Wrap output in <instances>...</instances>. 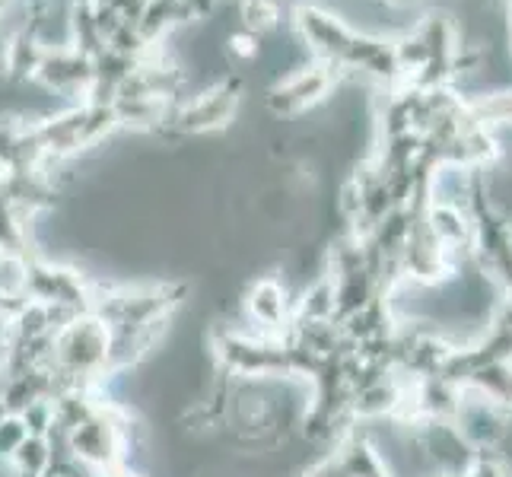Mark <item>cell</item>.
Segmentation results:
<instances>
[{"mask_svg":"<svg viewBox=\"0 0 512 477\" xmlns=\"http://www.w3.org/2000/svg\"><path fill=\"white\" fill-rule=\"evenodd\" d=\"M185 287L179 284H125L99 287L93 296V315L112 331H144L169 325V315L182 303Z\"/></svg>","mask_w":512,"mask_h":477,"instance_id":"obj_1","label":"cell"},{"mask_svg":"<svg viewBox=\"0 0 512 477\" xmlns=\"http://www.w3.org/2000/svg\"><path fill=\"white\" fill-rule=\"evenodd\" d=\"M214 357L223 373L239 382L290 379L287 338H268V334H245V331H217Z\"/></svg>","mask_w":512,"mask_h":477,"instance_id":"obj_2","label":"cell"},{"mask_svg":"<svg viewBox=\"0 0 512 477\" xmlns=\"http://www.w3.org/2000/svg\"><path fill=\"white\" fill-rule=\"evenodd\" d=\"M26 293L35 303L67 309V312H90L96 284L83 271L70 268V264H55L45 258H29V274H26Z\"/></svg>","mask_w":512,"mask_h":477,"instance_id":"obj_3","label":"cell"},{"mask_svg":"<svg viewBox=\"0 0 512 477\" xmlns=\"http://www.w3.org/2000/svg\"><path fill=\"white\" fill-rule=\"evenodd\" d=\"M239 93H242L239 80H223V83L207 86V90L194 93L191 99L172 105L166 128L179 131V134H191V137L226 131L239 112V99H242Z\"/></svg>","mask_w":512,"mask_h":477,"instance_id":"obj_4","label":"cell"},{"mask_svg":"<svg viewBox=\"0 0 512 477\" xmlns=\"http://www.w3.org/2000/svg\"><path fill=\"white\" fill-rule=\"evenodd\" d=\"M344 74L341 67L325 64V61H309L303 67H296L293 74L284 80H277L264 102L277 118H296L309 109H315L319 102L331 96V90L338 86V77Z\"/></svg>","mask_w":512,"mask_h":477,"instance_id":"obj_5","label":"cell"},{"mask_svg":"<svg viewBox=\"0 0 512 477\" xmlns=\"http://www.w3.org/2000/svg\"><path fill=\"white\" fill-rule=\"evenodd\" d=\"M293 26H296L299 42H303L312 55V61H325L344 70L350 45L357 39V29H350L341 16H334L331 10L319 4H309V0L293 7Z\"/></svg>","mask_w":512,"mask_h":477,"instance_id":"obj_6","label":"cell"},{"mask_svg":"<svg viewBox=\"0 0 512 477\" xmlns=\"http://www.w3.org/2000/svg\"><path fill=\"white\" fill-rule=\"evenodd\" d=\"M245 309L258 325V334H268V338H287L293 328L287 287L277 277H258L245 296Z\"/></svg>","mask_w":512,"mask_h":477,"instance_id":"obj_7","label":"cell"},{"mask_svg":"<svg viewBox=\"0 0 512 477\" xmlns=\"http://www.w3.org/2000/svg\"><path fill=\"white\" fill-rule=\"evenodd\" d=\"M334 458L341 462L347 477H392L382 452L373 446V439L363 433H347L338 443Z\"/></svg>","mask_w":512,"mask_h":477,"instance_id":"obj_8","label":"cell"},{"mask_svg":"<svg viewBox=\"0 0 512 477\" xmlns=\"http://www.w3.org/2000/svg\"><path fill=\"white\" fill-rule=\"evenodd\" d=\"M188 20H191V13L182 0H147V7L134 26L140 29V35H144L150 45H163L166 35Z\"/></svg>","mask_w":512,"mask_h":477,"instance_id":"obj_9","label":"cell"},{"mask_svg":"<svg viewBox=\"0 0 512 477\" xmlns=\"http://www.w3.org/2000/svg\"><path fill=\"white\" fill-rule=\"evenodd\" d=\"M115 115L121 128L131 131H156L169 125L172 105L169 99H115Z\"/></svg>","mask_w":512,"mask_h":477,"instance_id":"obj_10","label":"cell"},{"mask_svg":"<svg viewBox=\"0 0 512 477\" xmlns=\"http://www.w3.org/2000/svg\"><path fill=\"white\" fill-rule=\"evenodd\" d=\"M468 112L484 128H512V90H490L468 96Z\"/></svg>","mask_w":512,"mask_h":477,"instance_id":"obj_11","label":"cell"},{"mask_svg":"<svg viewBox=\"0 0 512 477\" xmlns=\"http://www.w3.org/2000/svg\"><path fill=\"white\" fill-rule=\"evenodd\" d=\"M55 465V446L48 436H29L20 446V452L13 455L10 474L13 477H45Z\"/></svg>","mask_w":512,"mask_h":477,"instance_id":"obj_12","label":"cell"},{"mask_svg":"<svg viewBox=\"0 0 512 477\" xmlns=\"http://www.w3.org/2000/svg\"><path fill=\"white\" fill-rule=\"evenodd\" d=\"M242 4V29L255 35L274 32L284 20V0H239Z\"/></svg>","mask_w":512,"mask_h":477,"instance_id":"obj_13","label":"cell"},{"mask_svg":"<svg viewBox=\"0 0 512 477\" xmlns=\"http://www.w3.org/2000/svg\"><path fill=\"white\" fill-rule=\"evenodd\" d=\"M29 439V430L20 414H4L0 417V468H10L13 455Z\"/></svg>","mask_w":512,"mask_h":477,"instance_id":"obj_14","label":"cell"},{"mask_svg":"<svg viewBox=\"0 0 512 477\" xmlns=\"http://www.w3.org/2000/svg\"><path fill=\"white\" fill-rule=\"evenodd\" d=\"M29 436H51L58 430V414H55V398H39L20 414Z\"/></svg>","mask_w":512,"mask_h":477,"instance_id":"obj_15","label":"cell"},{"mask_svg":"<svg viewBox=\"0 0 512 477\" xmlns=\"http://www.w3.org/2000/svg\"><path fill=\"white\" fill-rule=\"evenodd\" d=\"M462 477H512V471H509L506 458L500 452L474 449V455H471V462H468Z\"/></svg>","mask_w":512,"mask_h":477,"instance_id":"obj_16","label":"cell"},{"mask_svg":"<svg viewBox=\"0 0 512 477\" xmlns=\"http://www.w3.org/2000/svg\"><path fill=\"white\" fill-rule=\"evenodd\" d=\"M229 51H233V55L242 58V61H252V58H258V51H261V35H255L249 29L233 32V35H229Z\"/></svg>","mask_w":512,"mask_h":477,"instance_id":"obj_17","label":"cell"},{"mask_svg":"<svg viewBox=\"0 0 512 477\" xmlns=\"http://www.w3.org/2000/svg\"><path fill=\"white\" fill-rule=\"evenodd\" d=\"M306 477H347L344 474V468H341V462H338V458H325V462H319V465H315L312 471H306Z\"/></svg>","mask_w":512,"mask_h":477,"instance_id":"obj_18","label":"cell"},{"mask_svg":"<svg viewBox=\"0 0 512 477\" xmlns=\"http://www.w3.org/2000/svg\"><path fill=\"white\" fill-rule=\"evenodd\" d=\"M182 4L188 7L191 20H204V16H210V13H214L217 0H182Z\"/></svg>","mask_w":512,"mask_h":477,"instance_id":"obj_19","label":"cell"},{"mask_svg":"<svg viewBox=\"0 0 512 477\" xmlns=\"http://www.w3.org/2000/svg\"><path fill=\"white\" fill-rule=\"evenodd\" d=\"M99 477H140L131 465H121V468H115V471H109V474H99Z\"/></svg>","mask_w":512,"mask_h":477,"instance_id":"obj_20","label":"cell"},{"mask_svg":"<svg viewBox=\"0 0 512 477\" xmlns=\"http://www.w3.org/2000/svg\"><path fill=\"white\" fill-rule=\"evenodd\" d=\"M388 4H398V7H411L414 0H388Z\"/></svg>","mask_w":512,"mask_h":477,"instance_id":"obj_21","label":"cell"},{"mask_svg":"<svg viewBox=\"0 0 512 477\" xmlns=\"http://www.w3.org/2000/svg\"><path fill=\"white\" fill-rule=\"evenodd\" d=\"M433 477H455V474H433Z\"/></svg>","mask_w":512,"mask_h":477,"instance_id":"obj_22","label":"cell"},{"mask_svg":"<svg viewBox=\"0 0 512 477\" xmlns=\"http://www.w3.org/2000/svg\"><path fill=\"white\" fill-rule=\"evenodd\" d=\"M509 16H512V10H509ZM509 35H512V23H509Z\"/></svg>","mask_w":512,"mask_h":477,"instance_id":"obj_23","label":"cell"},{"mask_svg":"<svg viewBox=\"0 0 512 477\" xmlns=\"http://www.w3.org/2000/svg\"><path fill=\"white\" fill-rule=\"evenodd\" d=\"M506 7H509V10H512V0H506Z\"/></svg>","mask_w":512,"mask_h":477,"instance_id":"obj_24","label":"cell"},{"mask_svg":"<svg viewBox=\"0 0 512 477\" xmlns=\"http://www.w3.org/2000/svg\"><path fill=\"white\" fill-rule=\"evenodd\" d=\"M0 182H4V179H0Z\"/></svg>","mask_w":512,"mask_h":477,"instance_id":"obj_25","label":"cell"}]
</instances>
